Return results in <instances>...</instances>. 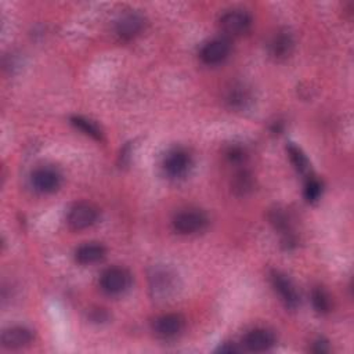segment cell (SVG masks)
Here are the masks:
<instances>
[{
	"label": "cell",
	"instance_id": "1",
	"mask_svg": "<svg viewBox=\"0 0 354 354\" xmlns=\"http://www.w3.org/2000/svg\"><path fill=\"white\" fill-rule=\"evenodd\" d=\"M131 283L130 272L123 267H109L102 271L100 277L101 289L109 296H119L124 293Z\"/></svg>",
	"mask_w": 354,
	"mask_h": 354
},
{
	"label": "cell",
	"instance_id": "2",
	"mask_svg": "<svg viewBox=\"0 0 354 354\" xmlns=\"http://www.w3.org/2000/svg\"><path fill=\"white\" fill-rule=\"evenodd\" d=\"M173 228L183 235H191L201 232L207 225V217L203 212L196 209H187L183 212H178L173 217Z\"/></svg>",
	"mask_w": 354,
	"mask_h": 354
},
{
	"label": "cell",
	"instance_id": "3",
	"mask_svg": "<svg viewBox=\"0 0 354 354\" xmlns=\"http://www.w3.org/2000/svg\"><path fill=\"white\" fill-rule=\"evenodd\" d=\"M192 165L191 155L184 148H173L170 149L162 162V167L170 178H183L187 176Z\"/></svg>",
	"mask_w": 354,
	"mask_h": 354
},
{
	"label": "cell",
	"instance_id": "4",
	"mask_svg": "<svg viewBox=\"0 0 354 354\" xmlns=\"http://www.w3.org/2000/svg\"><path fill=\"white\" fill-rule=\"evenodd\" d=\"M252 26L250 15L243 10H230L220 18V29L228 37L245 35Z\"/></svg>",
	"mask_w": 354,
	"mask_h": 354
},
{
	"label": "cell",
	"instance_id": "5",
	"mask_svg": "<svg viewBox=\"0 0 354 354\" xmlns=\"http://www.w3.org/2000/svg\"><path fill=\"white\" fill-rule=\"evenodd\" d=\"M98 210L95 206L87 202H79L69 209L68 224L73 230H86L97 223Z\"/></svg>",
	"mask_w": 354,
	"mask_h": 354
},
{
	"label": "cell",
	"instance_id": "6",
	"mask_svg": "<svg viewBox=\"0 0 354 354\" xmlns=\"http://www.w3.org/2000/svg\"><path fill=\"white\" fill-rule=\"evenodd\" d=\"M185 328V319L183 315L176 313L163 314L153 319L152 329L156 336L162 339H173L178 336Z\"/></svg>",
	"mask_w": 354,
	"mask_h": 354
},
{
	"label": "cell",
	"instance_id": "7",
	"mask_svg": "<svg viewBox=\"0 0 354 354\" xmlns=\"http://www.w3.org/2000/svg\"><path fill=\"white\" fill-rule=\"evenodd\" d=\"M271 283L286 308H290V310L297 308V306L300 304V296H299L295 285L286 275H283L278 271H272L271 272Z\"/></svg>",
	"mask_w": 354,
	"mask_h": 354
},
{
	"label": "cell",
	"instance_id": "8",
	"mask_svg": "<svg viewBox=\"0 0 354 354\" xmlns=\"http://www.w3.org/2000/svg\"><path fill=\"white\" fill-rule=\"evenodd\" d=\"M61 173L50 166L36 169L30 177L33 188L41 194H51L57 191L61 185Z\"/></svg>",
	"mask_w": 354,
	"mask_h": 354
},
{
	"label": "cell",
	"instance_id": "9",
	"mask_svg": "<svg viewBox=\"0 0 354 354\" xmlns=\"http://www.w3.org/2000/svg\"><path fill=\"white\" fill-rule=\"evenodd\" d=\"M231 51V44L227 37H214L206 41L201 48V59L207 65L221 64Z\"/></svg>",
	"mask_w": 354,
	"mask_h": 354
},
{
	"label": "cell",
	"instance_id": "10",
	"mask_svg": "<svg viewBox=\"0 0 354 354\" xmlns=\"http://www.w3.org/2000/svg\"><path fill=\"white\" fill-rule=\"evenodd\" d=\"M176 275L167 268H153L149 275V286L153 297L166 299L176 289Z\"/></svg>",
	"mask_w": 354,
	"mask_h": 354
},
{
	"label": "cell",
	"instance_id": "11",
	"mask_svg": "<svg viewBox=\"0 0 354 354\" xmlns=\"http://www.w3.org/2000/svg\"><path fill=\"white\" fill-rule=\"evenodd\" d=\"M145 26V19L138 12H126L115 24L116 35L123 40H131L138 36Z\"/></svg>",
	"mask_w": 354,
	"mask_h": 354
},
{
	"label": "cell",
	"instance_id": "12",
	"mask_svg": "<svg viewBox=\"0 0 354 354\" xmlns=\"http://www.w3.org/2000/svg\"><path fill=\"white\" fill-rule=\"evenodd\" d=\"M275 344V336L271 330L264 328H256L248 332L243 337V346L249 351L260 353L267 351Z\"/></svg>",
	"mask_w": 354,
	"mask_h": 354
},
{
	"label": "cell",
	"instance_id": "13",
	"mask_svg": "<svg viewBox=\"0 0 354 354\" xmlns=\"http://www.w3.org/2000/svg\"><path fill=\"white\" fill-rule=\"evenodd\" d=\"M33 339V333L26 326H12L1 333V344L6 348H21L28 346Z\"/></svg>",
	"mask_w": 354,
	"mask_h": 354
},
{
	"label": "cell",
	"instance_id": "14",
	"mask_svg": "<svg viewBox=\"0 0 354 354\" xmlns=\"http://www.w3.org/2000/svg\"><path fill=\"white\" fill-rule=\"evenodd\" d=\"M293 44V37L288 30H278L268 43V51L274 58L283 59L292 53Z\"/></svg>",
	"mask_w": 354,
	"mask_h": 354
},
{
	"label": "cell",
	"instance_id": "15",
	"mask_svg": "<svg viewBox=\"0 0 354 354\" xmlns=\"http://www.w3.org/2000/svg\"><path fill=\"white\" fill-rule=\"evenodd\" d=\"M105 248L97 242H88L77 248L75 257L80 264H94L105 257Z\"/></svg>",
	"mask_w": 354,
	"mask_h": 354
},
{
	"label": "cell",
	"instance_id": "16",
	"mask_svg": "<svg viewBox=\"0 0 354 354\" xmlns=\"http://www.w3.org/2000/svg\"><path fill=\"white\" fill-rule=\"evenodd\" d=\"M225 101L231 108H245L250 101L249 90L245 88L242 84H232L225 94Z\"/></svg>",
	"mask_w": 354,
	"mask_h": 354
},
{
	"label": "cell",
	"instance_id": "17",
	"mask_svg": "<svg viewBox=\"0 0 354 354\" xmlns=\"http://www.w3.org/2000/svg\"><path fill=\"white\" fill-rule=\"evenodd\" d=\"M311 301H313V306H314L317 313H319V314L329 313V310H330V299H329L328 293L322 288L317 286V288L313 289V292H311Z\"/></svg>",
	"mask_w": 354,
	"mask_h": 354
},
{
	"label": "cell",
	"instance_id": "18",
	"mask_svg": "<svg viewBox=\"0 0 354 354\" xmlns=\"http://www.w3.org/2000/svg\"><path fill=\"white\" fill-rule=\"evenodd\" d=\"M232 188L236 194L239 195H245L248 194L249 191H252L253 188V178H252V174L242 170L239 171L235 177H234V181H232Z\"/></svg>",
	"mask_w": 354,
	"mask_h": 354
},
{
	"label": "cell",
	"instance_id": "19",
	"mask_svg": "<svg viewBox=\"0 0 354 354\" xmlns=\"http://www.w3.org/2000/svg\"><path fill=\"white\" fill-rule=\"evenodd\" d=\"M72 124L75 127H77L79 130H82L84 134L93 137L94 140H101V130L91 122V120H87L82 116H73L71 119Z\"/></svg>",
	"mask_w": 354,
	"mask_h": 354
},
{
	"label": "cell",
	"instance_id": "20",
	"mask_svg": "<svg viewBox=\"0 0 354 354\" xmlns=\"http://www.w3.org/2000/svg\"><path fill=\"white\" fill-rule=\"evenodd\" d=\"M288 153H289V158L293 163V166L300 171V173H304L307 169H308V162H307V158L304 156V153L293 144H290L288 147Z\"/></svg>",
	"mask_w": 354,
	"mask_h": 354
},
{
	"label": "cell",
	"instance_id": "21",
	"mask_svg": "<svg viewBox=\"0 0 354 354\" xmlns=\"http://www.w3.org/2000/svg\"><path fill=\"white\" fill-rule=\"evenodd\" d=\"M322 185L317 178H310L304 187V198L307 202H315L321 196Z\"/></svg>",
	"mask_w": 354,
	"mask_h": 354
},
{
	"label": "cell",
	"instance_id": "22",
	"mask_svg": "<svg viewBox=\"0 0 354 354\" xmlns=\"http://www.w3.org/2000/svg\"><path fill=\"white\" fill-rule=\"evenodd\" d=\"M227 158L232 163H241V162L245 160L246 153L241 147H230L227 149Z\"/></svg>",
	"mask_w": 354,
	"mask_h": 354
},
{
	"label": "cell",
	"instance_id": "23",
	"mask_svg": "<svg viewBox=\"0 0 354 354\" xmlns=\"http://www.w3.org/2000/svg\"><path fill=\"white\" fill-rule=\"evenodd\" d=\"M313 350H314L315 353H325V351H328V350H329V347H328V342H325L324 339H318V340H315V342H314V347H313Z\"/></svg>",
	"mask_w": 354,
	"mask_h": 354
},
{
	"label": "cell",
	"instance_id": "24",
	"mask_svg": "<svg viewBox=\"0 0 354 354\" xmlns=\"http://www.w3.org/2000/svg\"><path fill=\"white\" fill-rule=\"evenodd\" d=\"M218 350H220V351H223V353H232V351H239V348H236L234 344H232V346H231V344H225V346L220 347Z\"/></svg>",
	"mask_w": 354,
	"mask_h": 354
}]
</instances>
